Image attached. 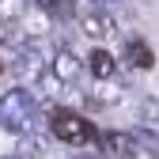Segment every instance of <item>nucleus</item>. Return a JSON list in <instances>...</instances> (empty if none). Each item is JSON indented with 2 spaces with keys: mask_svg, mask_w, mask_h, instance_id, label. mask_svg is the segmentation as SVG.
Instances as JSON below:
<instances>
[{
  "mask_svg": "<svg viewBox=\"0 0 159 159\" xmlns=\"http://www.w3.org/2000/svg\"><path fill=\"white\" fill-rule=\"evenodd\" d=\"M0 129L15 136H27L38 129V98L27 87H11L8 95H0Z\"/></svg>",
  "mask_w": 159,
  "mask_h": 159,
  "instance_id": "1",
  "label": "nucleus"
},
{
  "mask_svg": "<svg viewBox=\"0 0 159 159\" xmlns=\"http://www.w3.org/2000/svg\"><path fill=\"white\" fill-rule=\"evenodd\" d=\"M49 129L57 140H65L72 148H102V133H98L84 114H76V110H65V106H57L49 114Z\"/></svg>",
  "mask_w": 159,
  "mask_h": 159,
  "instance_id": "2",
  "label": "nucleus"
},
{
  "mask_svg": "<svg viewBox=\"0 0 159 159\" xmlns=\"http://www.w3.org/2000/svg\"><path fill=\"white\" fill-rule=\"evenodd\" d=\"M11 72L23 80H42V72H46V65H42V53H38V46L30 42V46H19L15 53H11Z\"/></svg>",
  "mask_w": 159,
  "mask_h": 159,
  "instance_id": "3",
  "label": "nucleus"
},
{
  "mask_svg": "<svg viewBox=\"0 0 159 159\" xmlns=\"http://www.w3.org/2000/svg\"><path fill=\"white\" fill-rule=\"evenodd\" d=\"M80 30H84L91 42H106V38L114 34V15L102 11V8H91V11L80 15Z\"/></svg>",
  "mask_w": 159,
  "mask_h": 159,
  "instance_id": "4",
  "label": "nucleus"
},
{
  "mask_svg": "<svg viewBox=\"0 0 159 159\" xmlns=\"http://www.w3.org/2000/svg\"><path fill=\"white\" fill-rule=\"evenodd\" d=\"M49 72H53L57 84H76L80 72H84V61H80L72 49H57V53H53V61H49Z\"/></svg>",
  "mask_w": 159,
  "mask_h": 159,
  "instance_id": "5",
  "label": "nucleus"
},
{
  "mask_svg": "<svg viewBox=\"0 0 159 159\" xmlns=\"http://www.w3.org/2000/svg\"><path fill=\"white\" fill-rule=\"evenodd\" d=\"M102 152L110 159H133L140 152V144H136L133 133H102Z\"/></svg>",
  "mask_w": 159,
  "mask_h": 159,
  "instance_id": "6",
  "label": "nucleus"
},
{
  "mask_svg": "<svg viewBox=\"0 0 159 159\" xmlns=\"http://www.w3.org/2000/svg\"><path fill=\"white\" fill-rule=\"evenodd\" d=\"M87 72L98 80V84L114 80V72H117V61H114V53H106L102 46H95V49L87 53Z\"/></svg>",
  "mask_w": 159,
  "mask_h": 159,
  "instance_id": "7",
  "label": "nucleus"
},
{
  "mask_svg": "<svg viewBox=\"0 0 159 159\" xmlns=\"http://www.w3.org/2000/svg\"><path fill=\"white\" fill-rule=\"evenodd\" d=\"M125 57H129V65L140 68V72H148L155 65V53H152V46L144 38H125Z\"/></svg>",
  "mask_w": 159,
  "mask_h": 159,
  "instance_id": "8",
  "label": "nucleus"
},
{
  "mask_svg": "<svg viewBox=\"0 0 159 159\" xmlns=\"http://www.w3.org/2000/svg\"><path fill=\"white\" fill-rule=\"evenodd\" d=\"M117 102H121V87L110 84V80H106V84H98L95 95H91V106H117Z\"/></svg>",
  "mask_w": 159,
  "mask_h": 159,
  "instance_id": "9",
  "label": "nucleus"
},
{
  "mask_svg": "<svg viewBox=\"0 0 159 159\" xmlns=\"http://www.w3.org/2000/svg\"><path fill=\"white\" fill-rule=\"evenodd\" d=\"M19 148H23V155H42L46 148H49V136L42 133V129H34V133H27V136H19Z\"/></svg>",
  "mask_w": 159,
  "mask_h": 159,
  "instance_id": "10",
  "label": "nucleus"
},
{
  "mask_svg": "<svg viewBox=\"0 0 159 159\" xmlns=\"http://www.w3.org/2000/svg\"><path fill=\"white\" fill-rule=\"evenodd\" d=\"M136 114H140L144 129H155V125H159V95H155V98H144V102L136 106Z\"/></svg>",
  "mask_w": 159,
  "mask_h": 159,
  "instance_id": "11",
  "label": "nucleus"
},
{
  "mask_svg": "<svg viewBox=\"0 0 159 159\" xmlns=\"http://www.w3.org/2000/svg\"><path fill=\"white\" fill-rule=\"evenodd\" d=\"M133 136H136V144H140V148H148V152L159 159V133H155V129H144V125H140Z\"/></svg>",
  "mask_w": 159,
  "mask_h": 159,
  "instance_id": "12",
  "label": "nucleus"
},
{
  "mask_svg": "<svg viewBox=\"0 0 159 159\" xmlns=\"http://www.w3.org/2000/svg\"><path fill=\"white\" fill-rule=\"evenodd\" d=\"M38 4H46L49 11H72V8H76V0H38Z\"/></svg>",
  "mask_w": 159,
  "mask_h": 159,
  "instance_id": "13",
  "label": "nucleus"
},
{
  "mask_svg": "<svg viewBox=\"0 0 159 159\" xmlns=\"http://www.w3.org/2000/svg\"><path fill=\"white\" fill-rule=\"evenodd\" d=\"M72 159H102V155H72Z\"/></svg>",
  "mask_w": 159,
  "mask_h": 159,
  "instance_id": "14",
  "label": "nucleus"
},
{
  "mask_svg": "<svg viewBox=\"0 0 159 159\" xmlns=\"http://www.w3.org/2000/svg\"><path fill=\"white\" fill-rule=\"evenodd\" d=\"M4 159H23V155H4Z\"/></svg>",
  "mask_w": 159,
  "mask_h": 159,
  "instance_id": "15",
  "label": "nucleus"
},
{
  "mask_svg": "<svg viewBox=\"0 0 159 159\" xmlns=\"http://www.w3.org/2000/svg\"><path fill=\"white\" fill-rule=\"evenodd\" d=\"M0 72H4V61H0Z\"/></svg>",
  "mask_w": 159,
  "mask_h": 159,
  "instance_id": "16",
  "label": "nucleus"
}]
</instances>
